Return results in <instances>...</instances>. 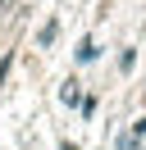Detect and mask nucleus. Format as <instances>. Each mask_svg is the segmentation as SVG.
Returning a JSON list of instances; mask_svg holds the SVG:
<instances>
[{
  "mask_svg": "<svg viewBox=\"0 0 146 150\" xmlns=\"http://www.w3.org/2000/svg\"><path fill=\"white\" fill-rule=\"evenodd\" d=\"M78 59H96V41H91V37L78 46Z\"/></svg>",
  "mask_w": 146,
  "mask_h": 150,
  "instance_id": "nucleus-1",
  "label": "nucleus"
}]
</instances>
